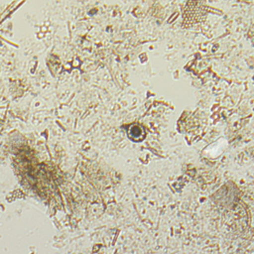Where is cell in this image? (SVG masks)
I'll return each mask as SVG.
<instances>
[{"mask_svg":"<svg viewBox=\"0 0 254 254\" xmlns=\"http://www.w3.org/2000/svg\"><path fill=\"white\" fill-rule=\"evenodd\" d=\"M128 135L133 141H142L145 138V129L139 124H133L128 129Z\"/></svg>","mask_w":254,"mask_h":254,"instance_id":"6da1fadb","label":"cell"}]
</instances>
